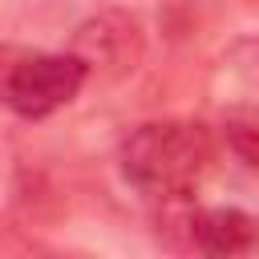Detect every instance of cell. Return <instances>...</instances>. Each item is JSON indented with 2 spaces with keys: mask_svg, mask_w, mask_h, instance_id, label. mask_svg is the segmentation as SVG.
I'll return each instance as SVG.
<instances>
[{
  "mask_svg": "<svg viewBox=\"0 0 259 259\" xmlns=\"http://www.w3.org/2000/svg\"><path fill=\"white\" fill-rule=\"evenodd\" d=\"M121 178L150 198L194 194L214 166V138L198 121H146L121 142Z\"/></svg>",
  "mask_w": 259,
  "mask_h": 259,
  "instance_id": "obj_1",
  "label": "cell"
},
{
  "mask_svg": "<svg viewBox=\"0 0 259 259\" xmlns=\"http://www.w3.org/2000/svg\"><path fill=\"white\" fill-rule=\"evenodd\" d=\"M89 81V69L77 53H24L4 65L0 93L4 105L28 121H40L57 109H65L81 85Z\"/></svg>",
  "mask_w": 259,
  "mask_h": 259,
  "instance_id": "obj_2",
  "label": "cell"
},
{
  "mask_svg": "<svg viewBox=\"0 0 259 259\" xmlns=\"http://www.w3.org/2000/svg\"><path fill=\"white\" fill-rule=\"evenodd\" d=\"M69 53L81 57V65L89 69V77L121 81V77H130V73L142 65V57H146L142 20H138L134 12L105 8V12H97V16H89V20L77 24Z\"/></svg>",
  "mask_w": 259,
  "mask_h": 259,
  "instance_id": "obj_3",
  "label": "cell"
},
{
  "mask_svg": "<svg viewBox=\"0 0 259 259\" xmlns=\"http://www.w3.org/2000/svg\"><path fill=\"white\" fill-rule=\"evenodd\" d=\"M186 235L202 255H247L259 247V219L239 206H206L186 214Z\"/></svg>",
  "mask_w": 259,
  "mask_h": 259,
  "instance_id": "obj_4",
  "label": "cell"
},
{
  "mask_svg": "<svg viewBox=\"0 0 259 259\" xmlns=\"http://www.w3.org/2000/svg\"><path fill=\"white\" fill-rule=\"evenodd\" d=\"M223 146L251 170H259V109L239 105L223 113Z\"/></svg>",
  "mask_w": 259,
  "mask_h": 259,
  "instance_id": "obj_5",
  "label": "cell"
},
{
  "mask_svg": "<svg viewBox=\"0 0 259 259\" xmlns=\"http://www.w3.org/2000/svg\"><path fill=\"white\" fill-rule=\"evenodd\" d=\"M255 77H259V45H255Z\"/></svg>",
  "mask_w": 259,
  "mask_h": 259,
  "instance_id": "obj_6",
  "label": "cell"
}]
</instances>
